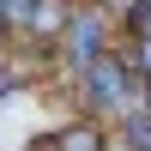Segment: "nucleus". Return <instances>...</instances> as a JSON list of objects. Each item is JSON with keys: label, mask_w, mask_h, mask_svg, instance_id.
I'll return each instance as SVG.
<instances>
[{"label": "nucleus", "mask_w": 151, "mask_h": 151, "mask_svg": "<svg viewBox=\"0 0 151 151\" xmlns=\"http://www.w3.org/2000/svg\"><path fill=\"white\" fill-rule=\"evenodd\" d=\"M79 97H85V109H91V121H109V115L121 121L133 103H145L139 79H133V73L115 60V48H109L103 60H91V67L79 73Z\"/></svg>", "instance_id": "nucleus-1"}, {"label": "nucleus", "mask_w": 151, "mask_h": 151, "mask_svg": "<svg viewBox=\"0 0 151 151\" xmlns=\"http://www.w3.org/2000/svg\"><path fill=\"white\" fill-rule=\"evenodd\" d=\"M60 55H67L73 73H85L91 60H103L109 55V12L103 6H73L67 30H60Z\"/></svg>", "instance_id": "nucleus-2"}, {"label": "nucleus", "mask_w": 151, "mask_h": 151, "mask_svg": "<svg viewBox=\"0 0 151 151\" xmlns=\"http://www.w3.org/2000/svg\"><path fill=\"white\" fill-rule=\"evenodd\" d=\"M91 6H109V0H91Z\"/></svg>", "instance_id": "nucleus-11"}, {"label": "nucleus", "mask_w": 151, "mask_h": 151, "mask_svg": "<svg viewBox=\"0 0 151 151\" xmlns=\"http://www.w3.org/2000/svg\"><path fill=\"white\" fill-rule=\"evenodd\" d=\"M139 91H145V109H151V79H139Z\"/></svg>", "instance_id": "nucleus-10"}, {"label": "nucleus", "mask_w": 151, "mask_h": 151, "mask_svg": "<svg viewBox=\"0 0 151 151\" xmlns=\"http://www.w3.org/2000/svg\"><path fill=\"white\" fill-rule=\"evenodd\" d=\"M115 60L133 73V79H151V30H133L127 42L115 48Z\"/></svg>", "instance_id": "nucleus-5"}, {"label": "nucleus", "mask_w": 151, "mask_h": 151, "mask_svg": "<svg viewBox=\"0 0 151 151\" xmlns=\"http://www.w3.org/2000/svg\"><path fill=\"white\" fill-rule=\"evenodd\" d=\"M6 30H12V12H6V0H0V48H6Z\"/></svg>", "instance_id": "nucleus-9"}, {"label": "nucleus", "mask_w": 151, "mask_h": 151, "mask_svg": "<svg viewBox=\"0 0 151 151\" xmlns=\"http://www.w3.org/2000/svg\"><path fill=\"white\" fill-rule=\"evenodd\" d=\"M133 30H151V0H133V12H127V36Z\"/></svg>", "instance_id": "nucleus-7"}, {"label": "nucleus", "mask_w": 151, "mask_h": 151, "mask_svg": "<svg viewBox=\"0 0 151 151\" xmlns=\"http://www.w3.org/2000/svg\"><path fill=\"white\" fill-rule=\"evenodd\" d=\"M121 151H151V109L145 103H133L121 115Z\"/></svg>", "instance_id": "nucleus-6"}, {"label": "nucleus", "mask_w": 151, "mask_h": 151, "mask_svg": "<svg viewBox=\"0 0 151 151\" xmlns=\"http://www.w3.org/2000/svg\"><path fill=\"white\" fill-rule=\"evenodd\" d=\"M30 6H36V0H6V12H12V24H24V18H30Z\"/></svg>", "instance_id": "nucleus-8"}, {"label": "nucleus", "mask_w": 151, "mask_h": 151, "mask_svg": "<svg viewBox=\"0 0 151 151\" xmlns=\"http://www.w3.org/2000/svg\"><path fill=\"white\" fill-rule=\"evenodd\" d=\"M67 18H73V6H67V0H36V6H30V18H24V30H30V36H48V42H60Z\"/></svg>", "instance_id": "nucleus-3"}, {"label": "nucleus", "mask_w": 151, "mask_h": 151, "mask_svg": "<svg viewBox=\"0 0 151 151\" xmlns=\"http://www.w3.org/2000/svg\"><path fill=\"white\" fill-rule=\"evenodd\" d=\"M103 145H109V133H103V121H91V115H79L73 127L55 133V151H103Z\"/></svg>", "instance_id": "nucleus-4"}]
</instances>
